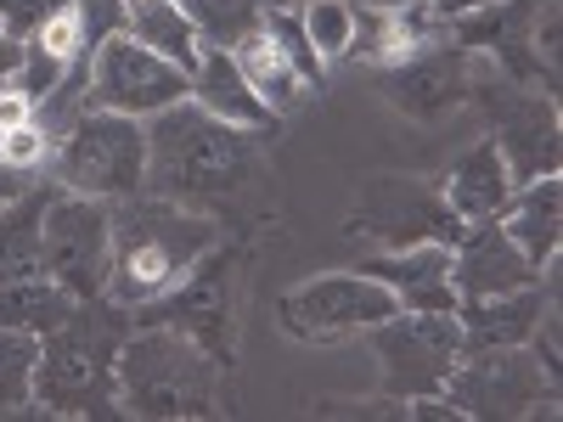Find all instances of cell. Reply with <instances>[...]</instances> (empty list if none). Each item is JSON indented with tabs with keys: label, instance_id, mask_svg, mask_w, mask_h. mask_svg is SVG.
Masks as SVG:
<instances>
[{
	"label": "cell",
	"instance_id": "ba28073f",
	"mask_svg": "<svg viewBox=\"0 0 563 422\" xmlns=\"http://www.w3.org/2000/svg\"><path fill=\"white\" fill-rule=\"evenodd\" d=\"M350 231L372 237L384 254H400V248H422V243L456 248L467 237V220L440 198V186H422L406 175H372L355 198Z\"/></svg>",
	"mask_w": 563,
	"mask_h": 422
},
{
	"label": "cell",
	"instance_id": "8992f818",
	"mask_svg": "<svg viewBox=\"0 0 563 422\" xmlns=\"http://www.w3.org/2000/svg\"><path fill=\"white\" fill-rule=\"evenodd\" d=\"M52 175L79 198H135L147 192V119L85 108L79 124L52 147Z\"/></svg>",
	"mask_w": 563,
	"mask_h": 422
},
{
	"label": "cell",
	"instance_id": "7c38bea8",
	"mask_svg": "<svg viewBox=\"0 0 563 422\" xmlns=\"http://www.w3.org/2000/svg\"><path fill=\"white\" fill-rule=\"evenodd\" d=\"M400 310V299L372 281L366 270H327V276H310L299 288L282 293L276 315L294 338L305 344H327V338H344V333H366Z\"/></svg>",
	"mask_w": 563,
	"mask_h": 422
},
{
	"label": "cell",
	"instance_id": "ffe728a7",
	"mask_svg": "<svg viewBox=\"0 0 563 422\" xmlns=\"http://www.w3.org/2000/svg\"><path fill=\"white\" fill-rule=\"evenodd\" d=\"M501 231L536 270H552L558 265V237H563V186H558V175L512 186V198L501 209Z\"/></svg>",
	"mask_w": 563,
	"mask_h": 422
},
{
	"label": "cell",
	"instance_id": "5b68a950",
	"mask_svg": "<svg viewBox=\"0 0 563 422\" xmlns=\"http://www.w3.org/2000/svg\"><path fill=\"white\" fill-rule=\"evenodd\" d=\"M243 265L249 254L238 243H214L192 276L169 288L164 299L141 304L135 310V326H175L180 338H192L209 360H220L225 371L238 366V310H243Z\"/></svg>",
	"mask_w": 563,
	"mask_h": 422
},
{
	"label": "cell",
	"instance_id": "8d00e7d4",
	"mask_svg": "<svg viewBox=\"0 0 563 422\" xmlns=\"http://www.w3.org/2000/svg\"><path fill=\"white\" fill-rule=\"evenodd\" d=\"M271 7H288V12H299V7H310V0H271Z\"/></svg>",
	"mask_w": 563,
	"mask_h": 422
},
{
	"label": "cell",
	"instance_id": "30bf717a",
	"mask_svg": "<svg viewBox=\"0 0 563 422\" xmlns=\"http://www.w3.org/2000/svg\"><path fill=\"white\" fill-rule=\"evenodd\" d=\"M372 355L384 366V395L389 400H422L440 395L451 366L462 360V326L440 310H395L389 321L366 326Z\"/></svg>",
	"mask_w": 563,
	"mask_h": 422
},
{
	"label": "cell",
	"instance_id": "9c48e42d",
	"mask_svg": "<svg viewBox=\"0 0 563 422\" xmlns=\"http://www.w3.org/2000/svg\"><path fill=\"white\" fill-rule=\"evenodd\" d=\"M440 395L462 411V417H479V422H519L541 406H558V378H547V366L525 349H479V355H462L451 366V378L440 384Z\"/></svg>",
	"mask_w": 563,
	"mask_h": 422
},
{
	"label": "cell",
	"instance_id": "d6986e66",
	"mask_svg": "<svg viewBox=\"0 0 563 422\" xmlns=\"http://www.w3.org/2000/svg\"><path fill=\"white\" fill-rule=\"evenodd\" d=\"M192 102L225 124H238V130H254V135H276L282 113H271L260 97H254V85L243 79L238 57L220 52V45H203V63L192 74Z\"/></svg>",
	"mask_w": 563,
	"mask_h": 422
},
{
	"label": "cell",
	"instance_id": "f1b7e54d",
	"mask_svg": "<svg viewBox=\"0 0 563 422\" xmlns=\"http://www.w3.org/2000/svg\"><path fill=\"white\" fill-rule=\"evenodd\" d=\"M282 52H288V63L299 68V79L310 85V90H321L327 85V63L316 57V45H310V34H305V23H299V12H288V7H265V23H260Z\"/></svg>",
	"mask_w": 563,
	"mask_h": 422
},
{
	"label": "cell",
	"instance_id": "1f68e13d",
	"mask_svg": "<svg viewBox=\"0 0 563 422\" xmlns=\"http://www.w3.org/2000/svg\"><path fill=\"white\" fill-rule=\"evenodd\" d=\"M74 0H0V29H7L18 45H29L52 18H63Z\"/></svg>",
	"mask_w": 563,
	"mask_h": 422
},
{
	"label": "cell",
	"instance_id": "4fadbf2b",
	"mask_svg": "<svg viewBox=\"0 0 563 422\" xmlns=\"http://www.w3.org/2000/svg\"><path fill=\"white\" fill-rule=\"evenodd\" d=\"M192 97V79H186L169 57L135 45L130 34H113L97 63H90V97L85 108H102V113H124V119H153L175 102Z\"/></svg>",
	"mask_w": 563,
	"mask_h": 422
},
{
	"label": "cell",
	"instance_id": "6da1fadb",
	"mask_svg": "<svg viewBox=\"0 0 563 422\" xmlns=\"http://www.w3.org/2000/svg\"><path fill=\"white\" fill-rule=\"evenodd\" d=\"M254 130L203 113L192 97L147 119V192L186 203L209 220H265L271 169Z\"/></svg>",
	"mask_w": 563,
	"mask_h": 422
},
{
	"label": "cell",
	"instance_id": "3957f363",
	"mask_svg": "<svg viewBox=\"0 0 563 422\" xmlns=\"http://www.w3.org/2000/svg\"><path fill=\"white\" fill-rule=\"evenodd\" d=\"M135 333V310L108 293L74 299L68 321L40 338L34 406L52 417H124L119 406V349Z\"/></svg>",
	"mask_w": 563,
	"mask_h": 422
},
{
	"label": "cell",
	"instance_id": "cb8c5ba5",
	"mask_svg": "<svg viewBox=\"0 0 563 422\" xmlns=\"http://www.w3.org/2000/svg\"><path fill=\"white\" fill-rule=\"evenodd\" d=\"M231 57H238L243 79L254 85V97H260L271 113H294V108L310 97V85L299 79V68L288 63V52H282V45H276L265 29L243 34L238 45H231Z\"/></svg>",
	"mask_w": 563,
	"mask_h": 422
},
{
	"label": "cell",
	"instance_id": "4316f807",
	"mask_svg": "<svg viewBox=\"0 0 563 422\" xmlns=\"http://www.w3.org/2000/svg\"><path fill=\"white\" fill-rule=\"evenodd\" d=\"M34 366H40V338L0 326V417H18L34 406Z\"/></svg>",
	"mask_w": 563,
	"mask_h": 422
},
{
	"label": "cell",
	"instance_id": "4dcf8cb0",
	"mask_svg": "<svg viewBox=\"0 0 563 422\" xmlns=\"http://www.w3.org/2000/svg\"><path fill=\"white\" fill-rule=\"evenodd\" d=\"M79 18V52L97 57L113 34H124V0H74Z\"/></svg>",
	"mask_w": 563,
	"mask_h": 422
},
{
	"label": "cell",
	"instance_id": "484cf974",
	"mask_svg": "<svg viewBox=\"0 0 563 422\" xmlns=\"http://www.w3.org/2000/svg\"><path fill=\"white\" fill-rule=\"evenodd\" d=\"M175 7L186 12V23L198 29L203 45H220V52H231L243 34H254V29L265 23L271 0H175Z\"/></svg>",
	"mask_w": 563,
	"mask_h": 422
},
{
	"label": "cell",
	"instance_id": "d6a6232c",
	"mask_svg": "<svg viewBox=\"0 0 563 422\" xmlns=\"http://www.w3.org/2000/svg\"><path fill=\"white\" fill-rule=\"evenodd\" d=\"M45 147H52V141H45L34 124H18V130L0 135V158H7V164H23V169H34V164L45 158Z\"/></svg>",
	"mask_w": 563,
	"mask_h": 422
},
{
	"label": "cell",
	"instance_id": "2e32d148",
	"mask_svg": "<svg viewBox=\"0 0 563 422\" xmlns=\"http://www.w3.org/2000/svg\"><path fill=\"white\" fill-rule=\"evenodd\" d=\"M541 281V270L512 248V237L501 231V220H474L467 237L451 248V288L456 304L462 299H496V293H519Z\"/></svg>",
	"mask_w": 563,
	"mask_h": 422
},
{
	"label": "cell",
	"instance_id": "603a6c76",
	"mask_svg": "<svg viewBox=\"0 0 563 422\" xmlns=\"http://www.w3.org/2000/svg\"><path fill=\"white\" fill-rule=\"evenodd\" d=\"M124 34L135 45H147V52L169 57L186 79H192L198 63H203V40H198L192 23H186V12L175 7V0H124Z\"/></svg>",
	"mask_w": 563,
	"mask_h": 422
},
{
	"label": "cell",
	"instance_id": "52a82bcc",
	"mask_svg": "<svg viewBox=\"0 0 563 422\" xmlns=\"http://www.w3.org/2000/svg\"><path fill=\"white\" fill-rule=\"evenodd\" d=\"M467 102L485 108V119L496 130L490 141H496V153H501L512 186H530L541 175H558V164H563V124H558V102L552 97L479 68V57H474V90H467Z\"/></svg>",
	"mask_w": 563,
	"mask_h": 422
},
{
	"label": "cell",
	"instance_id": "5bb4252c",
	"mask_svg": "<svg viewBox=\"0 0 563 422\" xmlns=\"http://www.w3.org/2000/svg\"><path fill=\"white\" fill-rule=\"evenodd\" d=\"M445 40L474 57H496V74L512 85L547 79V90H558V68H547L536 52V0H485L462 18H445Z\"/></svg>",
	"mask_w": 563,
	"mask_h": 422
},
{
	"label": "cell",
	"instance_id": "83f0119b",
	"mask_svg": "<svg viewBox=\"0 0 563 422\" xmlns=\"http://www.w3.org/2000/svg\"><path fill=\"white\" fill-rule=\"evenodd\" d=\"M299 23L316 45L321 63L333 57H350V40H355V0H310V7H299Z\"/></svg>",
	"mask_w": 563,
	"mask_h": 422
},
{
	"label": "cell",
	"instance_id": "e0dca14e",
	"mask_svg": "<svg viewBox=\"0 0 563 422\" xmlns=\"http://www.w3.org/2000/svg\"><path fill=\"white\" fill-rule=\"evenodd\" d=\"M552 293H558L552 281H530V288H519V293H496V299H462V304H456L462 355L530 344V333L541 326V315L552 310Z\"/></svg>",
	"mask_w": 563,
	"mask_h": 422
},
{
	"label": "cell",
	"instance_id": "7402d4cb",
	"mask_svg": "<svg viewBox=\"0 0 563 422\" xmlns=\"http://www.w3.org/2000/svg\"><path fill=\"white\" fill-rule=\"evenodd\" d=\"M63 192L57 180H34L18 203L0 209V288L12 281H29V276H45V259H40V225H45V209Z\"/></svg>",
	"mask_w": 563,
	"mask_h": 422
},
{
	"label": "cell",
	"instance_id": "9a60e30c",
	"mask_svg": "<svg viewBox=\"0 0 563 422\" xmlns=\"http://www.w3.org/2000/svg\"><path fill=\"white\" fill-rule=\"evenodd\" d=\"M378 85H384V102L417 124H434L445 113H456L467 102V90H474V52H462V45H429V52H417L395 68H378Z\"/></svg>",
	"mask_w": 563,
	"mask_h": 422
},
{
	"label": "cell",
	"instance_id": "f546056e",
	"mask_svg": "<svg viewBox=\"0 0 563 422\" xmlns=\"http://www.w3.org/2000/svg\"><path fill=\"white\" fill-rule=\"evenodd\" d=\"M63 68H68L63 52H52L45 40H29V45H23V63H18V74H12L7 85L18 90V97H29V108H34L40 97H52V90H57Z\"/></svg>",
	"mask_w": 563,
	"mask_h": 422
},
{
	"label": "cell",
	"instance_id": "7a4b0ae2",
	"mask_svg": "<svg viewBox=\"0 0 563 422\" xmlns=\"http://www.w3.org/2000/svg\"><path fill=\"white\" fill-rule=\"evenodd\" d=\"M225 237L220 220L135 192L113 203V265H108V299L124 310H141L164 299L169 288H180L192 265Z\"/></svg>",
	"mask_w": 563,
	"mask_h": 422
},
{
	"label": "cell",
	"instance_id": "44dd1931",
	"mask_svg": "<svg viewBox=\"0 0 563 422\" xmlns=\"http://www.w3.org/2000/svg\"><path fill=\"white\" fill-rule=\"evenodd\" d=\"M440 198L474 225V220H501L507 198H512V175L496 153V141H474L440 180Z\"/></svg>",
	"mask_w": 563,
	"mask_h": 422
},
{
	"label": "cell",
	"instance_id": "d590c367",
	"mask_svg": "<svg viewBox=\"0 0 563 422\" xmlns=\"http://www.w3.org/2000/svg\"><path fill=\"white\" fill-rule=\"evenodd\" d=\"M429 7H434L440 18H462V12H474V7H485V0H429Z\"/></svg>",
	"mask_w": 563,
	"mask_h": 422
},
{
	"label": "cell",
	"instance_id": "836d02e7",
	"mask_svg": "<svg viewBox=\"0 0 563 422\" xmlns=\"http://www.w3.org/2000/svg\"><path fill=\"white\" fill-rule=\"evenodd\" d=\"M34 180H40V169H23V164H7V158H0V209L18 203Z\"/></svg>",
	"mask_w": 563,
	"mask_h": 422
},
{
	"label": "cell",
	"instance_id": "e575fe53",
	"mask_svg": "<svg viewBox=\"0 0 563 422\" xmlns=\"http://www.w3.org/2000/svg\"><path fill=\"white\" fill-rule=\"evenodd\" d=\"M18 63H23V45H18L7 29H0V85H7V79L18 74Z\"/></svg>",
	"mask_w": 563,
	"mask_h": 422
},
{
	"label": "cell",
	"instance_id": "8fae6325",
	"mask_svg": "<svg viewBox=\"0 0 563 422\" xmlns=\"http://www.w3.org/2000/svg\"><path fill=\"white\" fill-rule=\"evenodd\" d=\"M40 259L45 276L68 288L74 299L108 293V265H113V203L108 198H79L57 192L40 225Z\"/></svg>",
	"mask_w": 563,
	"mask_h": 422
},
{
	"label": "cell",
	"instance_id": "ac0fdd59",
	"mask_svg": "<svg viewBox=\"0 0 563 422\" xmlns=\"http://www.w3.org/2000/svg\"><path fill=\"white\" fill-rule=\"evenodd\" d=\"M355 270H366L372 281L400 299V310H440V315H456V288H451V248H400V254H372L361 259Z\"/></svg>",
	"mask_w": 563,
	"mask_h": 422
},
{
	"label": "cell",
	"instance_id": "d4e9b609",
	"mask_svg": "<svg viewBox=\"0 0 563 422\" xmlns=\"http://www.w3.org/2000/svg\"><path fill=\"white\" fill-rule=\"evenodd\" d=\"M74 310V293L57 288L52 276H29V281H12V288H0V326H18V333H57Z\"/></svg>",
	"mask_w": 563,
	"mask_h": 422
},
{
	"label": "cell",
	"instance_id": "277c9868",
	"mask_svg": "<svg viewBox=\"0 0 563 422\" xmlns=\"http://www.w3.org/2000/svg\"><path fill=\"white\" fill-rule=\"evenodd\" d=\"M119 406L124 417H225V366L209 360L175 326H135L119 349Z\"/></svg>",
	"mask_w": 563,
	"mask_h": 422
}]
</instances>
